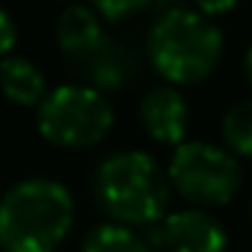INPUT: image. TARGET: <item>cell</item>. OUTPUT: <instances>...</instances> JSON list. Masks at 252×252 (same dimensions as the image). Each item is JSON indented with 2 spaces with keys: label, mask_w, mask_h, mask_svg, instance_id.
Listing matches in <instances>:
<instances>
[{
  "label": "cell",
  "mask_w": 252,
  "mask_h": 252,
  "mask_svg": "<svg viewBox=\"0 0 252 252\" xmlns=\"http://www.w3.org/2000/svg\"><path fill=\"white\" fill-rule=\"evenodd\" d=\"M146 54L169 86H193L217 71L225 54V36L214 18L187 6H172L152 24Z\"/></svg>",
  "instance_id": "1"
},
{
  "label": "cell",
  "mask_w": 252,
  "mask_h": 252,
  "mask_svg": "<svg viewBox=\"0 0 252 252\" xmlns=\"http://www.w3.org/2000/svg\"><path fill=\"white\" fill-rule=\"evenodd\" d=\"M74 228V199L51 178L18 181L0 199V246L6 252H57Z\"/></svg>",
  "instance_id": "2"
},
{
  "label": "cell",
  "mask_w": 252,
  "mask_h": 252,
  "mask_svg": "<svg viewBox=\"0 0 252 252\" xmlns=\"http://www.w3.org/2000/svg\"><path fill=\"white\" fill-rule=\"evenodd\" d=\"M98 208L122 225H152L169 208V181L149 152H116L104 158L92 175Z\"/></svg>",
  "instance_id": "3"
},
{
  "label": "cell",
  "mask_w": 252,
  "mask_h": 252,
  "mask_svg": "<svg viewBox=\"0 0 252 252\" xmlns=\"http://www.w3.org/2000/svg\"><path fill=\"white\" fill-rule=\"evenodd\" d=\"M113 104L86 83H65L51 89L39 104V134L60 149H92L113 128Z\"/></svg>",
  "instance_id": "4"
},
{
  "label": "cell",
  "mask_w": 252,
  "mask_h": 252,
  "mask_svg": "<svg viewBox=\"0 0 252 252\" xmlns=\"http://www.w3.org/2000/svg\"><path fill=\"white\" fill-rule=\"evenodd\" d=\"M166 181L169 190L196 208H222L234 202L243 184V169L228 149L205 140H184L169 158Z\"/></svg>",
  "instance_id": "5"
},
{
  "label": "cell",
  "mask_w": 252,
  "mask_h": 252,
  "mask_svg": "<svg viewBox=\"0 0 252 252\" xmlns=\"http://www.w3.org/2000/svg\"><path fill=\"white\" fill-rule=\"evenodd\" d=\"M149 228H152V234L146 237L149 246H158L166 252H225L228 249L225 225L205 208L163 214Z\"/></svg>",
  "instance_id": "6"
},
{
  "label": "cell",
  "mask_w": 252,
  "mask_h": 252,
  "mask_svg": "<svg viewBox=\"0 0 252 252\" xmlns=\"http://www.w3.org/2000/svg\"><path fill=\"white\" fill-rule=\"evenodd\" d=\"M140 125L143 131L160 146H178L187 137L190 107L187 98L175 86H155L140 101Z\"/></svg>",
  "instance_id": "7"
},
{
  "label": "cell",
  "mask_w": 252,
  "mask_h": 252,
  "mask_svg": "<svg viewBox=\"0 0 252 252\" xmlns=\"http://www.w3.org/2000/svg\"><path fill=\"white\" fill-rule=\"evenodd\" d=\"M101 42H104V27L92 6L71 3L63 9V15L57 18V45L65 57L83 60Z\"/></svg>",
  "instance_id": "8"
},
{
  "label": "cell",
  "mask_w": 252,
  "mask_h": 252,
  "mask_svg": "<svg viewBox=\"0 0 252 252\" xmlns=\"http://www.w3.org/2000/svg\"><path fill=\"white\" fill-rule=\"evenodd\" d=\"M83 65V74H86V86H95V89H119L125 86L131 77H134V57L128 54V48L113 42L104 36V42L86 54L83 60H77Z\"/></svg>",
  "instance_id": "9"
},
{
  "label": "cell",
  "mask_w": 252,
  "mask_h": 252,
  "mask_svg": "<svg viewBox=\"0 0 252 252\" xmlns=\"http://www.w3.org/2000/svg\"><path fill=\"white\" fill-rule=\"evenodd\" d=\"M0 92H3L12 104L21 107H39L42 98L48 95V80L42 68L24 57L6 54L0 60Z\"/></svg>",
  "instance_id": "10"
},
{
  "label": "cell",
  "mask_w": 252,
  "mask_h": 252,
  "mask_svg": "<svg viewBox=\"0 0 252 252\" xmlns=\"http://www.w3.org/2000/svg\"><path fill=\"white\" fill-rule=\"evenodd\" d=\"M80 252H152L149 240L143 234H137L131 225H122V222H104V225H95Z\"/></svg>",
  "instance_id": "11"
},
{
  "label": "cell",
  "mask_w": 252,
  "mask_h": 252,
  "mask_svg": "<svg viewBox=\"0 0 252 252\" xmlns=\"http://www.w3.org/2000/svg\"><path fill=\"white\" fill-rule=\"evenodd\" d=\"M222 140L234 158L252 160V98L231 104L222 116Z\"/></svg>",
  "instance_id": "12"
},
{
  "label": "cell",
  "mask_w": 252,
  "mask_h": 252,
  "mask_svg": "<svg viewBox=\"0 0 252 252\" xmlns=\"http://www.w3.org/2000/svg\"><path fill=\"white\" fill-rule=\"evenodd\" d=\"M89 3L98 18L119 24V21H128V18H137L140 12H146L152 6V0H89Z\"/></svg>",
  "instance_id": "13"
},
{
  "label": "cell",
  "mask_w": 252,
  "mask_h": 252,
  "mask_svg": "<svg viewBox=\"0 0 252 252\" xmlns=\"http://www.w3.org/2000/svg\"><path fill=\"white\" fill-rule=\"evenodd\" d=\"M15 39H18V30H15V21L12 15L0 6V60H3L6 54H12L15 48Z\"/></svg>",
  "instance_id": "14"
},
{
  "label": "cell",
  "mask_w": 252,
  "mask_h": 252,
  "mask_svg": "<svg viewBox=\"0 0 252 252\" xmlns=\"http://www.w3.org/2000/svg\"><path fill=\"white\" fill-rule=\"evenodd\" d=\"M240 3V0H193L196 12L208 15V18H220V15H228L234 6Z\"/></svg>",
  "instance_id": "15"
},
{
  "label": "cell",
  "mask_w": 252,
  "mask_h": 252,
  "mask_svg": "<svg viewBox=\"0 0 252 252\" xmlns=\"http://www.w3.org/2000/svg\"><path fill=\"white\" fill-rule=\"evenodd\" d=\"M243 74H246V83L252 86V45L246 48V57H243Z\"/></svg>",
  "instance_id": "16"
},
{
  "label": "cell",
  "mask_w": 252,
  "mask_h": 252,
  "mask_svg": "<svg viewBox=\"0 0 252 252\" xmlns=\"http://www.w3.org/2000/svg\"><path fill=\"white\" fill-rule=\"evenodd\" d=\"M249 214H252V211H249Z\"/></svg>",
  "instance_id": "17"
}]
</instances>
